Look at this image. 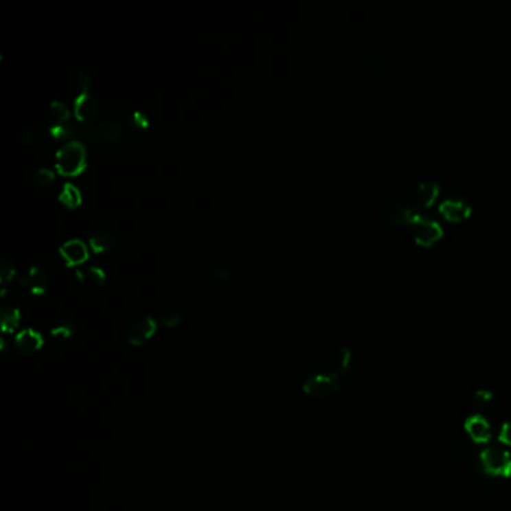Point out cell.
<instances>
[{
    "mask_svg": "<svg viewBox=\"0 0 511 511\" xmlns=\"http://www.w3.org/2000/svg\"><path fill=\"white\" fill-rule=\"evenodd\" d=\"M302 389L310 398H330L339 390V378L336 372H319L306 378Z\"/></svg>",
    "mask_w": 511,
    "mask_h": 511,
    "instance_id": "obj_5",
    "label": "cell"
},
{
    "mask_svg": "<svg viewBox=\"0 0 511 511\" xmlns=\"http://www.w3.org/2000/svg\"><path fill=\"white\" fill-rule=\"evenodd\" d=\"M49 132L56 138H69L76 134V126L69 122H59L56 125L49 126Z\"/></svg>",
    "mask_w": 511,
    "mask_h": 511,
    "instance_id": "obj_18",
    "label": "cell"
},
{
    "mask_svg": "<svg viewBox=\"0 0 511 511\" xmlns=\"http://www.w3.org/2000/svg\"><path fill=\"white\" fill-rule=\"evenodd\" d=\"M465 431L469 438L474 441V444H486L492 438V427L489 420L480 414L471 416L466 420Z\"/></svg>",
    "mask_w": 511,
    "mask_h": 511,
    "instance_id": "obj_10",
    "label": "cell"
},
{
    "mask_svg": "<svg viewBox=\"0 0 511 511\" xmlns=\"http://www.w3.org/2000/svg\"><path fill=\"white\" fill-rule=\"evenodd\" d=\"M77 81H78V86H80L81 93L89 92V87H90V76H89V72H87V71H78V72H77Z\"/></svg>",
    "mask_w": 511,
    "mask_h": 511,
    "instance_id": "obj_28",
    "label": "cell"
},
{
    "mask_svg": "<svg viewBox=\"0 0 511 511\" xmlns=\"http://www.w3.org/2000/svg\"><path fill=\"white\" fill-rule=\"evenodd\" d=\"M32 141H33V135H32V132H30V130H23V134H21V143H23L24 146H29Z\"/></svg>",
    "mask_w": 511,
    "mask_h": 511,
    "instance_id": "obj_30",
    "label": "cell"
},
{
    "mask_svg": "<svg viewBox=\"0 0 511 511\" xmlns=\"http://www.w3.org/2000/svg\"><path fill=\"white\" fill-rule=\"evenodd\" d=\"M49 109H52V113L54 117L59 120V122H68L69 115H71V111L68 106H66L65 102L59 101V99H56V101L52 102V105H49Z\"/></svg>",
    "mask_w": 511,
    "mask_h": 511,
    "instance_id": "obj_22",
    "label": "cell"
},
{
    "mask_svg": "<svg viewBox=\"0 0 511 511\" xmlns=\"http://www.w3.org/2000/svg\"><path fill=\"white\" fill-rule=\"evenodd\" d=\"M60 253L69 264H81L89 257V251L86 243L80 238H71L60 246Z\"/></svg>",
    "mask_w": 511,
    "mask_h": 511,
    "instance_id": "obj_12",
    "label": "cell"
},
{
    "mask_svg": "<svg viewBox=\"0 0 511 511\" xmlns=\"http://www.w3.org/2000/svg\"><path fill=\"white\" fill-rule=\"evenodd\" d=\"M414 236V240L422 245V246H432L440 240L444 234V229L441 222L432 216H423V214H417L414 220L411 222L409 227Z\"/></svg>",
    "mask_w": 511,
    "mask_h": 511,
    "instance_id": "obj_4",
    "label": "cell"
},
{
    "mask_svg": "<svg viewBox=\"0 0 511 511\" xmlns=\"http://www.w3.org/2000/svg\"><path fill=\"white\" fill-rule=\"evenodd\" d=\"M89 243L95 252H109L115 243V234L111 228H98L89 237Z\"/></svg>",
    "mask_w": 511,
    "mask_h": 511,
    "instance_id": "obj_14",
    "label": "cell"
},
{
    "mask_svg": "<svg viewBox=\"0 0 511 511\" xmlns=\"http://www.w3.org/2000/svg\"><path fill=\"white\" fill-rule=\"evenodd\" d=\"M44 345L43 334L33 328H24L15 336V350L21 356L30 357L36 354Z\"/></svg>",
    "mask_w": 511,
    "mask_h": 511,
    "instance_id": "obj_9",
    "label": "cell"
},
{
    "mask_svg": "<svg viewBox=\"0 0 511 511\" xmlns=\"http://www.w3.org/2000/svg\"><path fill=\"white\" fill-rule=\"evenodd\" d=\"M14 273H15V269H14L12 260L3 253L2 257H0V280L5 284L8 282V280L12 279Z\"/></svg>",
    "mask_w": 511,
    "mask_h": 511,
    "instance_id": "obj_19",
    "label": "cell"
},
{
    "mask_svg": "<svg viewBox=\"0 0 511 511\" xmlns=\"http://www.w3.org/2000/svg\"><path fill=\"white\" fill-rule=\"evenodd\" d=\"M156 328H158V324H156V321L152 317H141L135 319L128 327L126 337L129 345L141 346L156 333Z\"/></svg>",
    "mask_w": 511,
    "mask_h": 511,
    "instance_id": "obj_8",
    "label": "cell"
},
{
    "mask_svg": "<svg viewBox=\"0 0 511 511\" xmlns=\"http://www.w3.org/2000/svg\"><path fill=\"white\" fill-rule=\"evenodd\" d=\"M478 462L483 471L492 477H510L511 475V456L510 453L501 447H488L484 448Z\"/></svg>",
    "mask_w": 511,
    "mask_h": 511,
    "instance_id": "obj_3",
    "label": "cell"
},
{
    "mask_svg": "<svg viewBox=\"0 0 511 511\" xmlns=\"http://www.w3.org/2000/svg\"><path fill=\"white\" fill-rule=\"evenodd\" d=\"M49 282L47 271L39 266H30L21 276V284L29 286L33 293H43Z\"/></svg>",
    "mask_w": 511,
    "mask_h": 511,
    "instance_id": "obj_13",
    "label": "cell"
},
{
    "mask_svg": "<svg viewBox=\"0 0 511 511\" xmlns=\"http://www.w3.org/2000/svg\"><path fill=\"white\" fill-rule=\"evenodd\" d=\"M473 212V205L469 200L464 195L453 194L438 205V213L444 219L450 222H459L462 219L468 218Z\"/></svg>",
    "mask_w": 511,
    "mask_h": 511,
    "instance_id": "obj_7",
    "label": "cell"
},
{
    "mask_svg": "<svg viewBox=\"0 0 511 511\" xmlns=\"http://www.w3.org/2000/svg\"><path fill=\"white\" fill-rule=\"evenodd\" d=\"M129 126L135 130H141L148 126V117L143 111H134L129 119Z\"/></svg>",
    "mask_w": 511,
    "mask_h": 511,
    "instance_id": "obj_23",
    "label": "cell"
},
{
    "mask_svg": "<svg viewBox=\"0 0 511 511\" xmlns=\"http://www.w3.org/2000/svg\"><path fill=\"white\" fill-rule=\"evenodd\" d=\"M52 334L54 337H62V339H66V337H71L73 334V326H72V323L56 324L52 328Z\"/></svg>",
    "mask_w": 511,
    "mask_h": 511,
    "instance_id": "obj_24",
    "label": "cell"
},
{
    "mask_svg": "<svg viewBox=\"0 0 511 511\" xmlns=\"http://www.w3.org/2000/svg\"><path fill=\"white\" fill-rule=\"evenodd\" d=\"M498 441L506 445V447H511V422H507L501 426L498 432Z\"/></svg>",
    "mask_w": 511,
    "mask_h": 511,
    "instance_id": "obj_27",
    "label": "cell"
},
{
    "mask_svg": "<svg viewBox=\"0 0 511 511\" xmlns=\"http://www.w3.org/2000/svg\"><path fill=\"white\" fill-rule=\"evenodd\" d=\"M59 200L60 203H63L66 207L69 209H73V207H78V205L81 204V192L80 189L73 185V183H65L63 188H62V192L59 195Z\"/></svg>",
    "mask_w": 511,
    "mask_h": 511,
    "instance_id": "obj_16",
    "label": "cell"
},
{
    "mask_svg": "<svg viewBox=\"0 0 511 511\" xmlns=\"http://www.w3.org/2000/svg\"><path fill=\"white\" fill-rule=\"evenodd\" d=\"M73 113L78 120L92 123L98 115V101L93 96H90L89 92L80 93L73 101Z\"/></svg>",
    "mask_w": 511,
    "mask_h": 511,
    "instance_id": "obj_11",
    "label": "cell"
},
{
    "mask_svg": "<svg viewBox=\"0 0 511 511\" xmlns=\"http://www.w3.org/2000/svg\"><path fill=\"white\" fill-rule=\"evenodd\" d=\"M86 159V146L80 141H68L56 153V167L63 176H77L84 170Z\"/></svg>",
    "mask_w": 511,
    "mask_h": 511,
    "instance_id": "obj_2",
    "label": "cell"
},
{
    "mask_svg": "<svg viewBox=\"0 0 511 511\" xmlns=\"http://www.w3.org/2000/svg\"><path fill=\"white\" fill-rule=\"evenodd\" d=\"M213 277L218 280V282L227 284L233 279V270H231L228 266H218L213 269Z\"/></svg>",
    "mask_w": 511,
    "mask_h": 511,
    "instance_id": "obj_25",
    "label": "cell"
},
{
    "mask_svg": "<svg viewBox=\"0 0 511 511\" xmlns=\"http://www.w3.org/2000/svg\"><path fill=\"white\" fill-rule=\"evenodd\" d=\"M159 321H161V324H163L165 327H176L180 324L181 315L177 312H167V313H162V315L159 317Z\"/></svg>",
    "mask_w": 511,
    "mask_h": 511,
    "instance_id": "obj_26",
    "label": "cell"
},
{
    "mask_svg": "<svg viewBox=\"0 0 511 511\" xmlns=\"http://www.w3.org/2000/svg\"><path fill=\"white\" fill-rule=\"evenodd\" d=\"M32 180L39 186H48L53 183L54 172L48 168H39V170L32 171Z\"/></svg>",
    "mask_w": 511,
    "mask_h": 511,
    "instance_id": "obj_20",
    "label": "cell"
},
{
    "mask_svg": "<svg viewBox=\"0 0 511 511\" xmlns=\"http://www.w3.org/2000/svg\"><path fill=\"white\" fill-rule=\"evenodd\" d=\"M84 137L93 144H117L125 137V128L117 117L104 115L90 123L84 130Z\"/></svg>",
    "mask_w": 511,
    "mask_h": 511,
    "instance_id": "obj_1",
    "label": "cell"
},
{
    "mask_svg": "<svg viewBox=\"0 0 511 511\" xmlns=\"http://www.w3.org/2000/svg\"><path fill=\"white\" fill-rule=\"evenodd\" d=\"M351 361H352V354L348 348H345V346H341L339 350H337L336 352V366L337 369L341 370V372H346V370L350 369L351 366Z\"/></svg>",
    "mask_w": 511,
    "mask_h": 511,
    "instance_id": "obj_21",
    "label": "cell"
},
{
    "mask_svg": "<svg viewBox=\"0 0 511 511\" xmlns=\"http://www.w3.org/2000/svg\"><path fill=\"white\" fill-rule=\"evenodd\" d=\"M77 276L86 282H90L93 285H101L105 280V273L101 267L96 266H89L84 270H77Z\"/></svg>",
    "mask_w": 511,
    "mask_h": 511,
    "instance_id": "obj_17",
    "label": "cell"
},
{
    "mask_svg": "<svg viewBox=\"0 0 511 511\" xmlns=\"http://www.w3.org/2000/svg\"><path fill=\"white\" fill-rule=\"evenodd\" d=\"M0 319H2L3 332L12 333L20 324V310L12 304H3L0 308Z\"/></svg>",
    "mask_w": 511,
    "mask_h": 511,
    "instance_id": "obj_15",
    "label": "cell"
},
{
    "mask_svg": "<svg viewBox=\"0 0 511 511\" xmlns=\"http://www.w3.org/2000/svg\"><path fill=\"white\" fill-rule=\"evenodd\" d=\"M492 398H493V394L488 390H480V391H477L475 396H474V399L477 400V403H483V405H484V403L490 402Z\"/></svg>",
    "mask_w": 511,
    "mask_h": 511,
    "instance_id": "obj_29",
    "label": "cell"
},
{
    "mask_svg": "<svg viewBox=\"0 0 511 511\" xmlns=\"http://www.w3.org/2000/svg\"><path fill=\"white\" fill-rule=\"evenodd\" d=\"M441 192V185L438 180L433 179H427L422 180L420 183L416 186L414 192L411 194V196L405 201L412 210H416L420 213V210L431 207V205L435 203L436 198H438Z\"/></svg>",
    "mask_w": 511,
    "mask_h": 511,
    "instance_id": "obj_6",
    "label": "cell"
}]
</instances>
